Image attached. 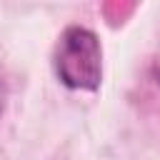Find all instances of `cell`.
Returning <instances> with one entry per match:
<instances>
[{"instance_id": "obj_2", "label": "cell", "mask_w": 160, "mask_h": 160, "mask_svg": "<svg viewBox=\"0 0 160 160\" xmlns=\"http://www.w3.org/2000/svg\"><path fill=\"white\" fill-rule=\"evenodd\" d=\"M5 98H8V90H5V82L0 80V115H2V110H5Z\"/></svg>"}, {"instance_id": "obj_1", "label": "cell", "mask_w": 160, "mask_h": 160, "mask_svg": "<svg viewBox=\"0 0 160 160\" xmlns=\"http://www.w3.org/2000/svg\"><path fill=\"white\" fill-rule=\"evenodd\" d=\"M55 72L70 90H95L102 80V48L92 30L70 25L55 48Z\"/></svg>"}]
</instances>
